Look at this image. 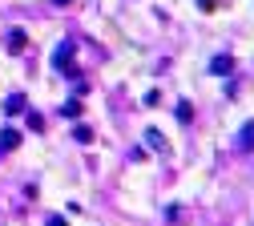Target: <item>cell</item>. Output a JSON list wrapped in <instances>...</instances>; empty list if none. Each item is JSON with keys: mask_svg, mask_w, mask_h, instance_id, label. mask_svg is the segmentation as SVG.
<instances>
[{"mask_svg": "<svg viewBox=\"0 0 254 226\" xmlns=\"http://www.w3.org/2000/svg\"><path fill=\"white\" fill-rule=\"evenodd\" d=\"M73 57H77V49H73V41H65V45H57L53 65H57V69H73Z\"/></svg>", "mask_w": 254, "mask_h": 226, "instance_id": "6da1fadb", "label": "cell"}, {"mask_svg": "<svg viewBox=\"0 0 254 226\" xmlns=\"http://www.w3.org/2000/svg\"><path fill=\"white\" fill-rule=\"evenodd\" d=\"M20 146V134L16 129H0V153H8V150H16Z\"/></svg>", "mask_w": 254, "mask_h": 226, "instance_id": "7a4b0ae2", "label": "cell"}, {"mask_svg": "<svg viewBox=\"0 0 254 226\" xmlns=\"http://www.w3.org/2000/svg\"><path fill=\"white\" fill-rule=\"evenodd\" d=\"M238 150H254V121H246L238 129Z\"/></svg>", "mask_w": 254, "mask_h": 226, "instance_id": "3957f363", "label": "cell"}, {"mask_svg": "<svg viewBox=\"0 0 254 226\" xmlns=\"http://www.w3.org/2000/svg\"><path fill=\"white\" fill-rule=\"evenodd\" d=\"M24 109V93H8L4 97V113H20Z\"/></svg>", "mask_w": 254, "mask_h": 226, "instance_id": "277c9868", "label": "cell"}, {"mask_svg": "<svg viewBox=\"0 0 254 226\" xmlns=\"http://www.w3.org/2000/svg\"><path fill=\"white\" fill-rule=\"evenodd\" d=\"M8 45H12L8 53H24V45H28V37H24L20 28H12V32H8Z\"/></svg>", "mask_w": 254, "mask_h": 226, "instance_id": "5b68a950", "label": "cell"}, {"mask_svg": "<svg viewBox=\"0 0 254 226\" xmlns=\"http://www.w3.org/2000/svg\"><path fill=\"white\" fill-rule=\"evenodd\" d=\"M178 121H182V125L194 121V105H190V101H178Z\"/></svg>", "mask_w": 254, "mask_h": 226, "instance_id": "8992f818", "label": "cell"}, {"mask_svg": "<svg viewBox=\"0 0 254 226\" xmlns=\"http://www.w3.org/2000/svg\"><path fill=\"white\" fill-rule=\"evenodd\" d=\"M210 69H214V73H230V69H234V61H230V57H214V61H210Z\"/></svg>", "mask_w": 254, "mask_h": 226, "instance_id": "52a82bcc", "label": "cell"}, {"mask_svg": "<svg viewBox=\"0 0 254 226\" xmlns=\"http://www.w3.org/2000/svg\"><path fill=\"white\" fill-rule=\"evenodd\" d=\"M61 113H65V117H81V101H65V105H61Z\"/></svg>", "mask_w": 254, "mask_h": 226, "instance_id": "ba28073f", "label": "cell"}, {"mask_svg": "<svg viewBox=\"0 0 254 226\" xmlns=\"http://www.w3.org/2000/svg\"><path fill=\"white\" fill-rule=\"evenodd\" d=\"M145 142H149L153 150H166V146H162V134H157V129H149V134H145Z\"/></svg>", "mask_w": 254, "mask_h": 226, "instance_id": "9c48e42d", "label": "cell"}, {"mask_svg": "<svg viewBox=\"0 0 254 226\" xmlns=\"http://www.w3.org/2000/svg\"><path fill=\"white\" fill-rule=\"evenodd\" d=\"M77 142H93V129L89 125H77Z\"/></svg>", "mask_w": 254, "mask_h": 226, "instance_id": "30bf717a", "label": "cell"}, {"mask_svg": "<svg viewBox=\"0 0 254 226\" xmlns=\"http://www.w3.org/2000/svg\"><path fill=\"white\" fill-rule=\"evenodd\" d=\"M45 226H69V222H65V218H61V214H53V218H49Z\"/></svg>", "mask_w": 254, "mask_h": 226, "instance_id": "8fae6325", "label": "cell"}, {"mask_svg": "<svg viewBox=\"0 0 254 226\" xmlns=\"http://www.w3.org/2000/svg\"><path fill=\"white\" fill-rule=\"evenodd\" d=\"M53 4H69V0H53Z\"/></svg>", "mask_w": 254, "mask_h": 226, "instance_id": "7c38bea8", "label": "cell"}]
</instances>
